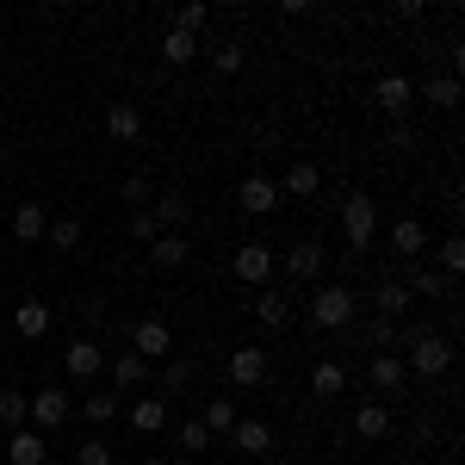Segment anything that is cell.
Segmentation results:
<instances>
[{
  "instance_id": "484cf974",
  "label": "cell",
  "mask_w": 465,
  "mask_h": 465,
  "mask_svg": "<svg viewBox=\"0 0 465 465\" xmlns=\"http://www.w3.org/2000/svg\"><path fill=\"white\" fill-rule=\"evenodd\" d=\"M391 249L397 254H422L429 249V230H422L416 217H403V223H391Z\"/></svg>"
},
{
  "instance_id": "f546056e",
  "label": "cell",
  "mask_w": 465,
  "mask_h": 465,
  "mask_svg": "<svg viewBox=\"0 0 465 465\" xmlns=\"http://www.w3.org/2000/svg\"><path fill=\"white\" fill-rule=\"evenodd\" d=\"M199 56V37H186V32H168L162 37V63H174V69H186Z\"/></svg>"
},
{
  "instance_id": "ffe728a7",
  "label": "cell",
  "mask_w": 465,
  "mask_h": 465,
  "mask_svg": "<svg viewBox=\"0 0 465 465\" xmlns=\"http://www.w3.org/2000/svg\"><path fill=\"white\" fill-rule=\"evenodd\" d=\"M44 230H50L44 205H37V199H25V205L13 212V236H19V242H44Z\"/></svg>"
},
{
  "instance_id": "e575fe53",
  "label": "cell",
  "mask_w": 465,
  "mask_h": 465,
  "mask_svg": "<svg viewBox=\"0 0 465 465\" xmlns=\"http://www.w3.org/2000/svg\"><path fill=\"white\" fill-rule=\"evenodd\" d=\"M254 317L267 322V329H280V322L292 317V304H286V298H280V292H267V298H254Z\"/></svg>"
},
{
  "instance_id": "d6a6232c",
  "label": "cell",
  "mask_w": 465,
  "mask_h": 465,
  "mask_svg": "<svg viewBox=\"0 0 465 465\" xmlns=\"http://www.w3.org/2000/svg\"><path fill=\"white\" fill-rule=\"evenodd\" d=\"M205 19H212V6H199V0H186V6L174 13V25H168V32H186V37H199V32H205Z\"/></svg>"
},
{
  "instance_id": "cb8c5ba5",
  "label": "cell",
  "mask_w": 465,
  "mask_h": 465,
  "mask_svg": "<svg viewBox=\"0 0 465 465\" xmlns=\"http://www.w3.org/2000/svg\"><path fill=\"white\" fill-rule=\"evenodd\" d=\"M230 440H236V453H267V447H273V429H267V422H236Z\"/></svg>"
},
{
  "instance_id": "5bb4252c",
  "label": "cell",
  "mask_w": 465,
  "mask_h": 465,
  "mask_svg": "<svg viewBox=\"0 0 465 465\" xmlns=\"http://www.w3.org/2000/svg\"><path fill=\"white\" fill-rule=\"evenodd\" d=\"M13 329H19L25 341H44V335H50V304H44V298H25V304L13 311Z\"/></svg>"
},
{
  "instance_id": "d6986e66",
  "label": "cell",
  "mask_w": 465,
  "mask_h": 465,
  "mask_svg": "<svg viewBox=\"0 0 465 465\" xmlns=\"http://www.w3.org/2000/svg\"><path fill=\"white\" fill-rule=\"evenodd\" d=\"M354 434L360 440H385V434H391V410H385V403H360L354 410Z\"/></svg>"
},
{
  "instance_id": "836d02e7",
  "label": "cell",
  "mask_w": 465,
  "mask_h": 465,
  "mask_svg": "<svg viewBox=\"0 0 465 465\" xmlns=\"http://www.w3.org/2000/svg\"><path fill=\"white\" fill-rule=\"evenodd\" d=\"M44 242H50V249H74V242H81V217H56V223L44 230Z\"/></svg>"
},
{
  "instance_id": "4316f807",
  "label": "cell",
  "mask_w": 465,
  "mask_h": 465,
  "mask_svg": "<svg viewBox=\"0 0 465 465\" xmlns=\"http://www.w3.org/2000/svg\"><path fill=\"white\" fill-rule=\"evenodd\" d=\"M410 372H403V360L397 354H372V391H397Z\"/></svg>"
},
{
  "instance_id": "44dd1931",
  "label": "cell",
  "mask_w": 465,
  "mask_h": 465,
  "mask_svg": "<svg viewBox=\"0 0 465 465\" xmlns=\"http://www.w3.org/2000/svg\"><path fill=\"white\" fill-rule=\"evenodd\" d=\"M149 217H155L162 230H180V223L193 217V199H186V193H162V199L149 205Z\"/></svg>"
},
{
  "instance_id": "b9f144b4",
  "label": "cell",
  "mask_w": 465,
  "mask_h": 465,
  "mask_svg": "<svg viewBox=\"0 0 465 465\" xmlns=\"http://www.w3.org/2000/svg\"><path fill=\"white\" fill-rule=\"evenodd\" d=\"M74 465H112V447H106V440H81Z\"/></svg>"
},
{
  "instance_id": "74e56055",
  "label": "cell",
  "mask_w": 465,
  "mask_h": 465,
  "mask_svg": "<svg viewBox=\"0 0 465 465\" xmlns=\"http://www.w3.org/2000/svg\"><path fill=\"white\" fill-rule=\"evenodd\" d=\"M212 69L217 74H236V69H242V44H217V50H212Z\"/></svg>"
},
{
  "instance_id": "d590c367",
  "label": "cell",
  "mask_w": 465,
  "mask_h": 465,
  "mask_svg": "<svg viewBox=\"0 0 465 465\" xmlns=\"http://www.w3.org/2000/svg\"><path fill=\"white\" fill-rule=\"evenodd\" d=\"M124 199H131V212H149V205H155V180L131 174V180H124Z\"/></svg>"
},
{
  "instance_id": "603a6c76",
  "label": "cell",
  "mask_w": 465,
  "mask_h": 465,
  "mask_svg": "<svg viewBox=\"0 0 465 465\" xmlns=\"http://www.w3.org/2000/svg\"><path fill=\"white\" fill-rule=\"evenodd\" d=\"M322 261H329V254H322V242H298V249L286 254V267L298 273V280H322Z\"/></svg>"
},
{
  "instance_id": "f1b7e54d",
  "label": "cell",
  "mask_w": 465,
  "mask_h": 465,
  "mask_svg": "<svg viewBox=\"0 0 465 465\" xmlns=\"http://www.w3.org/2000/svg\"><path fill=\"white\" fill-rule=\"evenodd\" d=\"M372 298H379V311H385L391 322L410 311V286H403V280H379V292H372Z\"/></svg>"
},
{
  "instance_id": "5b68a950",
  "label": "cell",
  "mask_w": 465,
  "mask_h": 465,
  "mask_svg": "<svg viewBox=\"0 0 465 465\" xmlns=\"http://www.w3.org/2000/svg\"><path fill=\"white\" fill-rule=\"evenodd\" d=\"M131 354H143V360H168L174 354V329L162 317H143L137 329H131Z\"/></svg>"
},
{
  "instance_id": "4fadbf2b",
  "label": "cell",
  "mask_w": 465,
  "mask_h": 465,
  "mask_svg": "<svg viewBox=\"0 0 465 465\" xmlns=\"http://www.w3.org/2000/svg\"><path fill=\"white\" fill-rule=\"evenodd\" d=\"M186 236H180V230H162V236H155V242H149V261H155V267H162V273H174V267H186Z\"/></svg>"
},
{
  "instance_id": "277c9868",
  "label": "cell",
  "mask_w": 465,
  "mask_h": 465,
  "mask_svg": "<svg viewBox=\"0 0 465 465\" xmlns=\"http://www.w3.org/2000/svg\"><path fill=\"white\" fill-rule=\"evenodd\" d=\"M74 416V403H69V391H63V385H44V391L32 397V422H25V429H37V434H50V429H63V422H69Z\"/></svg>"
},
{
  "instance_id": "8d00e7d4",
  "label": "cell",
  "mask_w": 465,
  "mask_h": 465,
  "mask_svg": "<svg viewBox=\"0 0 465 465\" xmlns=\"http://www.w3.org/2000/svg\"><path fill=\"white\" fill-rule=\"evenodd\" d=\"M440 273H447V280L465 273V236H447V242H440Z\"/></svg>"
},
{
  "instance_id": "ac0fdd59",
  "label": "cell",
  "mask_w": 465,
  "mask_h": 465,
  "mask_svg": "<svg viewBox=\"0 0 465 465\" xmlns=\"http://www.w3.org/2000/svg\"><path fill=\"white\" fill-rule=\"evenodd\" d=\"M131 429L137 434H162L168 429V403H162V397H137V403H131Z\"/></svg>"
},
{
  "instance_id": "7bdbcfd3",
  "label": "cell",
  "mask_w": 465,
  "mask_h": 465,
  "mask_svg": "<svg viewBox=\"0 0 465 465\" xmlns=\"http://www.w3.org/2000/svg\"><path fill=\"white\" fill-rule=\"evenodd\" d=\"M131 236H137V242H155V236H162V223H155L149 212H131Z\"/></svg>"
},
{
  "instance_id": "52a82bcc",
  "label": "cell",
  "mask_w": 465,
  "mask_h": 465,
  "mask_svg": "<svg viewBox=\"0 0 465 465\" xmlns=\"http://www.w3.org/2000/svg\"><path fill=\"white\" fill-rule=\"evenodd\" d=\"M63 372H69V379H100V372H106V354H100V341H94V335H74L69 354H63Z\"/></svg>"
},
{
  "instance_id": "8992f818",
  "label": "cell",
  "mask_w": 465,
  "mask_h": 465,
  "mask_svg": "<svg viewBox=\"0 0 465 465\" xmlns=\"http://www.w3.org/2000/svg\"><path fill=\"white\" fill-rule=\"evenodd\" d=\"M236 205L249 217H267V212H280V180H267V174H249L242 186H236Z\"/></svg>"
},
{
  "instance_id": "ba28073f",
  "label": "cell",
  "mask_w": 465,
  "mask_h": 465,
  "mask_svg": "<svg viewBox=\"0 0 465 465\" xmlns=\"http://www.w3.org/2000/svg\"><path fill=\"white\" fill-rule=\"evenodd\" d=\"M273 261H280V254L267 249V242H242L236 261H230V273H236V280H249V286H261V280L273 273Z\"/></svg>"
},
{
  "instance_id": "2e32d148",
  "label": "cell",
  "mask_w": 465,
  "mask_h": 465,
  "mask_svg": "<svg viewBox=\"0 0 465 465\" xmlns=\"http://www.w3.org/2000/svg\"><path fill=\"white\" fill-rule=\"evenodd\" d=\"M112 385H118V391H137V385H149V360L124 348V354L112 360Z\"/></svg>"
},
{
  "instance_id": "3957f363",
  "label": "cell",
  "mask_w": 465,
  "mask_h": 465,
  "mask_svg": "<svg viewBox=\"0 0 465 465\" xmlns=\"http://www.w3.org/2000/svg\"><path fill=\"white\" fill-rule=\"evenodd\" d=\"M354 311H360V298L348 286H322L317 298H311V322H317V329H348Z\"/></svg>"
},
{
  "instance_id": "f35d334b",
  "label": "cell",
  "mask_w": 465,
  "mask_h": 465,
  "mask_svg": "<svg viewBox=\"0 0 465 465\" xmlns=\"http://www.w3.org/2000/svg\"><path fill=\"white\" fill-rule=\"evenodd\" d=\"M397 341H403V329H397L391 317H379V322H372V348H379V354H391Z\"/></svg>"
},
{
  "instance_id": "d4e9b609",
  "label": "cell",
  "mask_w": 465,
  "mask_h": 465,
  "mask_svg": "<svg viewBox=\"0 0 465 465\" xmlns=\"http://www.w3.org/2000/svg\"><path fill=\"white\" fill-rule=\"evenodd\" d=\"M422 100H429L434 112H453L460 106V74H434L429 87H422Z\"/></svg>"
},
{
  "instance_id": "4dcf8cb0",
  "label": "cell",
  "mask_w": 465,
  "mask_h": 465,
  "mask_svg": "<svg viewBox=\"0 0 465 465\" xmlns=\"http://www.w3.org/2000/svg\"><path fill=\"white\" fill-rule=\"evenodd\" d=\"M0 422H6V429H25V422H32V397L25 391H0Z\"/></svg>"
},
{
  "instance_id": "7c38bea8",
  "label": "cell",
  "mask_w": 465,
  "mask_h": 465,
  "mask_svg": "<svg viewBox=\"0 0 465 465\" xmlns=\"http://www.w3.org/2000/svg\"><path fill=\"white\" fill-rule=\"evenodd\" d=\"M410 100H416V87H410L403 74H379V81H372V106L379 112H403Z\"/></svg>"
},
{
  "instance_id": "9c48e42d",
  "label": "cell",
  "mask_w": 465,
  "mask_h": 465,
  "mask_svg": "<svg viewBox=\"0 0 465 465\" xmlns=\"http://www.w3.org/2000/svg\"><path fill=\"white\" fill-rule=\"evenodd\" d=\"M50 460V440L37 429H13L6 434V465H44Z\"/></svg>"
},
{
  "instance_id": "83f0119b",
  "label": "cell",
  "mask_w": 465,
  "mask_h": 465,
  "mask_svg": "<svg viewBox=\"0 0 465 465\" xmlns=\"http://www.w3.org/2000/svg\"><path fill=\"white\" fill-rule=\"evenodd\" d=\"M199 422H205V434H230V429H236V422H242V416H236V403H230V397H212Z\"/></svg>"
},
{
  "instance_id": "8fae6325",
  "label": "cell",
  "mask_w": 465,
  "mask_h": 465,
  "mask_svg": "<svg viewBox=\"0 0 465 465\" xmlns=\"http://www.w3.org/2000/svg\"><path fill=\"white\" fill-rule=\"evenodd\" d=\"M311 193H322V168L317 162H292L286 180H280V199H311Z\"/></svg>"
},
{
  "instance_id": "6da1fadb",
  "label": "cell",
  "mask_w": 465,
  "mask_h": 465,
  "mask_svg": "<svg viewBox=\"0 0 465 465\" xmlns=\"http://www.w3.org/2000/svg\"><path fill=\"white\" fill-rule=\"evenodd\" d=\"M341 236H348V249H372V236H379V199L372 193L341 199Z\"/></svg>"
},
{
  "instance_id": "ee69618b",
  "label": "cell",
  "mask_w": 465,
  "mask_h": 465,
  "mask_svg": "<svg viewBox=\"0 0 465 465\" xmlns=\"http://www.w3.org/2000/svg\"><path fill=\"white\" fill-rule=\"evenodd\" d=\"M0 348H6V335H0Z\"/></svg>"
},
{
  "instance_id": "f6af8a7d",
  "label": "cell",
  "mask_w": 465,
  "mask_h": 465,
  "mask_svg": "<svg viewBox=\"0 0 465 465\" xmlns=\"http://www.w3.org/2000/svg\"><path fill=\"white\" fill-rule=\"evenodd\" d=\"M155 465H162V460H155Z\"/></svg>"
},
{
  "instance_id": "ab89813d",
  "label": "cell",
  "mask_w": 465,
  "mask_h": 465,
  "mask_svg": "<svg viewBox=\"0 0 465 465\" xmlns=\"http://www.w3.org/2000/svg\"><path fill=\"white\" fill-rule=\"evenodd\" d=\"M186 379H193V360H174V354H168V366H162V391H180Z\"/></svg>"
},
{
  "instance_id": "1f68e13d",
  "label": "cell",
  "mask_w": 465,
  "mask_h": 465,
  "mask_svg": "<svg viewBox=\"0 0 465 465\" xmlns=\"http://www.w3.org/2000/svg\"><path fill=\"white\" fill-rule=\"evenodd\" d=\"M410 298H447V273H440V267H416Z\"/></svg>"
},
{
  "instance_id": "60d3db41",
  "label": "cell",
  "mask_w": 465,
  "mask_h": 465,
  "mask_svg": "<svg viewBox=\"0 0 465 465\" xmlns=\"http://www.w3.org/2000/svg\"><path fill=\"white\" fill-rule=\"evenodd\" d=\"M180 447H186V453H205V447H212L205 422H180Z\"/></svg>"
},
{
  "instance_id": "30bf717a",
  "label": "cell",
  "mask_w": 465,
  "mask_h": 465,
  "mask_svg": "<svg viewBox=\"0 0 465 465\" xmlns=\"http://www.w3.org/2000/svg\"><path fill=\"white\" fill-rule=\"evenodd\" d=\"M261 379H267V354H261V348H230V385L254 391Z\"/></svg>"
},
{
  "instance_id": "7a4b0ae2",
  "label": "cell",
  "mask_w": 465,
  "mask_h": 465,
  "mask_svg": "<svg viewBox=\"0 0 465 465\" xmlns=\"http://www.w3.org/2000/svg\"><path fill=\"white\" fill-rule=\"evenodd\" d=\"M453 366V348H447V335H410V360H403V372H416V379H440Z\"/></svg>"
},
{
  "instance_id": "7402d4cb",
  "label": "cell",
  "mask_w": 465,
  "mask_h": 465,
  "mask_svg": "<svg viewBox=\"0 0 465 465\" xmlns=\"http://www.w3.org/2000/svg\"><path fill=\"white\" fill-rule=\"evenodd\" d=\"M81 416H87L94 429H106V422L124 416V403H118V391H94V397H81Z\"/></svg>"
},
{
  "instance_id": "e0dca14e",
  "label": "cell",
  "mask_w": 465,
  "mask_h": 465,
  "mask_svg": "<svg viewBox=\"0 0 465 465\" xmlns=\"http://www.w3.org/2000/svg\"><path fill=\"white\" fill-rule=\"evenodd\" d=\"M311 391L317 397H341L348 391V366H341V360H317V366H311Z\"/></svg>"
},
{
  "instance_id": "9a60e30c",
  "label": "cell",
  "mask_w": 465,
  "mask_h": 465,
  "mask_svg": "<svg viewBox=\"0 0 465 465\" xmlns=\"http://www.w3.org/2000/svg\"><path fill=\"white\" fill-rule=\"evenodd\" d=\"M106 131L118 137V143H137V137H143V112L131 106V100H118V106L106 112Z\"/></svg>"
}]
</instances>
